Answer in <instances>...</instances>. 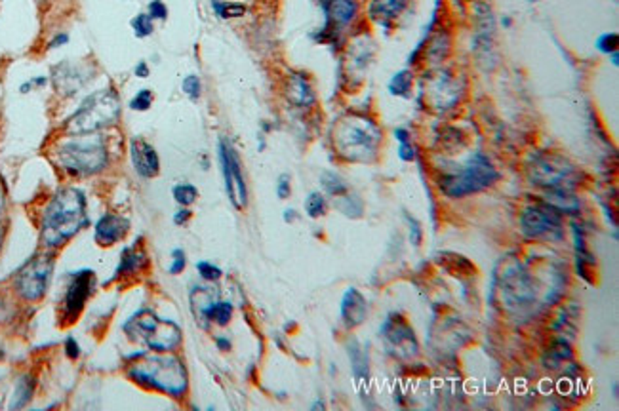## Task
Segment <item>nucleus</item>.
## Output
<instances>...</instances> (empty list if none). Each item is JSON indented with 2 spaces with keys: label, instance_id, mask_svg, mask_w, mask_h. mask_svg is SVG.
I'll return each mask as SVG.
<instances>
[{
  "label": "nucleus",
  "instance_id": "f257e3e1",
  "mask_svg": "<svg viewBox=\"0 0 619 411\" xmlns=\"http://www.w3.org/2000/svg\"><path fill=\"white\" fill-rule=\"evenodd\" d=\"M88 225L86 194L77 187H63L41 214V244L44 250H58L75 239Z\"/></svg>",
  "mask_w": 619,
  "mask_h": 411
},
{
  "label": "nucleus",
  "instance_id": "f03ea898",
  "mask_svg": "<svg viewBox=\"0 0 619 411\" xmlns=\"http://www.w3.org/2000/svg\"><path fill=\"white\" fill-rule=\"evenodd\" d=\"M52 160L71 177L82 179L102 173L109 166V147L105 137L99 133L88 136H67L55 141Z\"/></svg>",
  "mask_w": 619,
  "mask_h": 411
},
{
  "label": "nucleus",
  "instance_id": "7ed1b4c3",
  "mask_svg": "<svg viewBox=\"0 0 619 411\" xmlns=\"http://www.w3.org/2000/svg\"><path fill=\"white\" fill-rule=\"evenodd\" d=\"M128 377L139 387L158 390L172 398H181L189 388V373L178 356H147L131 360Z\"/></svg>",
  "mask_w": 619,
  "mask_h": 411
},
{
  "label": "nucleus",
  "instance_id": "20e7f679",
  "mask_svg": "<svg viewBox=\"0 0 619 411\" xmlns=\"http://www.w3.org/2000/svg\"><path fill=\"white\" fill-rule=\"evenodd\" d=\"M383 133L374 120L362 114H347L333 126L335 153L347 162H372L377 156Z\"/></svg>",
  "mask_w": 619,
  "mask_h": 411
},
{
  "label": "nucleus",
  "instance_id": "39448f33",
  "mask_svg": "<svg viewBox=\"0 0 619 411\" xmlns=\"http://www.w3.org/2000/svg\"><path fill=\"white\" fill-rule=\"evenodd\" d=\"M120 97L113 88L97 89L82 99L75 113L65 120L67 136H88L113 128L120 120Z\"/></svg>",
  "mask_w": 619,
  "mask_h": 411
},
{
  "label": "nucleus",
  "instance_id": "423d86ee",
  "mask_svg": "<svg viewBox=\"0 0 619 411\" xmlns=\"http://www.w3.org/2000/svg\"><path fill=\"white\" fill-rule=\"evenodd\" d=\"M126 335L153 352H170L181 343V328L172 320L158 318L151 310H139L124 324Z\"/></svg>",
  "mask_w": 619,
  "mask_h": 411
},
{
  "label": "nucleus",
  "instance_id": "0eeeda50",
  "mask_svg": "<svg viewBox=\"0 0 619 411\" xmlns=\"http://www.w3.org/2000/svg\"><path fill=\"white\" fill-rule=\"evenodd\" d=\"M500 179L490 158L483 153H475L458 172H452L441 179V191L450 198H461L473 192H480L492 187Z\"/></svg>",
  "mask_w": 619,
  "mask_h": 411
},
{
  "label": "nucleus",
  "instance_id": "6e6552de",
  "mask_svg": "<svg viewBox=\"0 0 619 411\" xmlns=\"http://www.w3.org/2000/svg\"><path fill=\"white\" fill-rule=\"evenodd\" d=\"M54 263L52 250L31 257L14 276V292L18 293V297L27 303L41 301L46 295L50 280H52Z\"/></svg>",
  "mask_w": 619,
  "mask_h": 411
},
{
  "label": "nucleus",
  "instance_id": "1a4fd4ad",
  "mask_svg": "<svg viewBox=\"0 0 619 411\" xmlns=\"http://www.w3.org/2000/svg\"><path fill=\"white\" fill-rule=\"evenodd\" d=\"M530 179L534 181V185L543 187L547 191H556V189L574 191L579 183V172L564 156L556 153H543L532 160Z\"/></svg>",
  "mask_w": 619,
  "mask_h": 411
},
{
  "label": "nucleus",
  "instance_id": "9d476101",
  "mask_svg": "<svg viewBox=\"0 0 619 411\" xmlns=\"http://www.w3.org/2000/svg\"><path fill=\"white\" fill-rule=\"evenodd\" d=\"M501 299L509 309H524L536 301V284L518 263H507L500 274Z\"/></svg>",
  "mask_w": 619,
  "mask_h": 411
},
{
  "label": "nucleus",
  "instance_id": "9b49d317",
  "mask_svg": "<svg viewBox=\"0 0 619 411\" xmlns=\"http://www.w3.org/2000/svg\"><path fill=\"white\" fill-rule=\"evenodd\" d=\"M95 287V274L90 268H82L71 274V280L67 284V290L63 293L60 305V320L63 326L75 324L77 318L82 314L84 305L94 293Z\"/></svg>",
  "mask_w": 619,
  "mask_h": 411
},
{
  "label": "nucleus",
  "instance_id": "f8f14e48",
  "mask_svg": "<svg viewBox=\"0 0 619 411\" xmlns=\"http://www.w3.org/2000/svg\"><path fill=\"white\" fill-rule=\"evenodd\" d=\"M220 164L223 179H225L227 197L235 208L244 209L248 206V187H246L244 173H242V164L235 147L225 139L220 141Z\"/></svg>",
  "mask_w": 619,
  "mask_h": 411
},
{
  "label": "nucleus",
  "instance_id": "ddd939ff",
  "mask_svg": "<svg viewBox=\"0 0 619 411\" xmlns=\"http://www.w3.org/2000/svg\"><path fill=\"white\" fill-rule=\"evenodd\" d=\"M520 226L522 233L528 239H539L543 234L559 233L562 221H560V212L554 209L549 204H534L524 209L520 215Z\"/></svg>",
  "mask_w": 619,
  "mask_h": 411
},
{
  "label": "nucleus",
  "instance_id": "4468645a",
  "mask_svg": "<svg viewBox=\"0 0 619 411\" xmlns=\"http://www.w3.org/2000/svg\"><path fill=\"white\" fill-rule=\"evenodd\" d=\"M130 160L139 177L153 179L161 173V158H158V153L143 137H134L130 141Z\"/></svg>",
  "mask_w": 619,
  "mask_h": 411
},
{
  "label": "nucleus",
  "instance_id": "2eb2a0df",
  "mask_svg": "<svg viewBox=\"0 0 619 411\" xmlns=\"http://www.w3.org/2000/svg\"><path fill=\"white\" fill-rule=\"evenodd\" d=\"M88 80L90 78H86V65H77V63H71V61H63V63L52 69L54 88L65 97L75 96L77 92H80L88 84Z\"/></svg>",
  "mask_w": 619,
  "mask_h": 411
},
{
  "label": "nucleus",
  "instance_id": "dca6fc26",
  "mask_svg": "<svg viewBox=\"0 0 619 411\" xmlns=\"http://www.w3.org/2000/svg\"><path fill=\"white\" fill-rule=\"evenodd\" d=\"M381 334L385 335V339L394 351H399L400 356L417 354V341L416 335H414V329L399 316L387 318V322L383 324V328H381Z\"/></svg>",
  "mask_w": 619,
  "mask_h": 411
},
{
  "label": "nucleus",
  "instance_id": "f3484780",
  "mask_svg": "<svg viewBox=\"0 0 619 411\" xmlns=\"http://www.w3.org/2000/svg\"><path fill=\"white\" fill-rule=\"evenodd\" d=\"M128 231H130V219H126L124 215L103 214L95 223L94 239L99 246L109 248L124 239Z\"/></svg>",
  "mask_w": 619,
  "mask_h": 411
},
{
  "label": "nucleus",
  "instance_id": "a211bd4d",
  "mask_svg": "<svg viewBox=\"0 0 619 411\" xmlns=\"http://www.w3.org/2000/svg\"><path fill=\"white\" fill-rule=\"evenodd\" d=\"M366 314H368V303L366 299L358 290L355 287H349L345 293H343V299H341V318H343V324L347 328H357L360 324L366 320Z\"/></svg>",
  "mask_w": 619,
  "mask_h": 411
},
{
  "label": "nucleus",
  "instance_id": "6ab92c4d",
  "mask_svg": "<svg viewBox=\"0 0 619 411\" xmlns=\"http://www.w3.org/2000/svg\"><path fill=\"white\" fill-rule=\"evenodd\" d=\"M286 97L290 99V103H294L296 107H311L315 103V92H313V86L307 80V77L303 75H292L288 78V84H286Z\"/></svg>",
  "mask_w": 619,
  "mask_h": 411
},
{
  "label": "nucleus",
  "instance_id": "aec40b11",
  "mask_svg": "<svg viewBox=\"0 0 619 411\" xmlns=\"http://www.w3.org/2000/svg\"><path fill=\"white\" fill-rule=\"evenodd\" d=\"M324 10L328 16V25L332 23L333 27H343L357 18L358 6L355 0H326Z\"/></svg>",
  "mask_w": 619,
  "mask_h": 411
},
{
  "label": "nucleus",
  "instance_id": "412c9836",
  "mask_svg": "<svg viewBox=\"0 0 619 411\" xmlns=\"http://www.w3.org/2000/svg\"><path fill=\"white\" fill-rule=\"evenodd\" d=\"M408 4V0H372L370 2V18L380 21V23L387 25L389 21H393L394 18H399L402 10Z\"/></svg>",
  "mask_w": 619,
  "mask_h": 411
},
{
  "label": "nucleus",
  "instance_id": "4be33fe9",
  "mask_svg": "<svg viewBox=\"0 0 619 411\" xmlns=\"http://www.w3.org/2000/svg\"><path fill=\"white\" fill-rule=\"evenodd\" d=\"M147 263H149V257L145 251L137 248H126L120 256V265L114 270V276H130V274L139 273Z\"/></svg>",
  "mask_w": 619,
  "mask_h": 411
},
{
  "label": "nucleus",
  "instance_id": "5701e85b",
  "mask_svg": "<svg viewBox=\"0 0 619 411\" xmlns=\"http://www.w3.org/2000/svg\"><path fill=\"white\" fill-rule=\"evenodd\" d=\"M436 263H441L442 267L450 270L453 276H470L475 274V265L467 259V257L453 253V251H442L436 256Z\"/></svg>",
  "mask_w": 619,
  "mask_h": 411
},
{
  "label": "nucleus",
  "instance_id": "b1692460",
  "mask_svg": "<svg viewBox=\"0 0 619 411\" xmlns=\"http://www.w3.org/2000/svg\"><path fill=\"white\" fill-rule=\"evenodd\" d=\"M35 387H36V381L33 376L25 373V376L19 377L18 381H16V388H14L10 410H21V407H25V405L29 404L31 398H33V394H35Z\"/></svg>",
  "mask_w": 619,
  "mask_h": 411
},
{
  "label": "nucleus",
  "instance_id": "393cba45",
  "mask_svg": "<svg viewBox=\"0 0 619 411\" xmlns=\"http://www.w3.org/2000/svg\"><path fill=\"white\" fill-rule=\"evenodd\" d=\"M545 202L549 206H553L554 209H559L560 214H574L579 209V200L571 191H564V189H556V191H547L545 194Z\"/></svg>",
  "mask_w": 619,
  "mask_h": 411
},
{
  "label": "nucleus",
  "instance_id": "a878e982",
  "mask_svg": "<svg viewBox=\"0 0 619 411\" xmlns=\"http://www.w3.org/2000/svg\"><path fill=\"white\" fill-rule=\"evenodd\" d=\"M349 358H351L352 376H355L358 385H360V383H366V385H368V377H370L368 354L358 346L357 341H352L351 345H349Z\"/></svg>",
  "mask_w": 619,
  "mask_h": 411
},
{
  "label": "nucleus",
  "instance_id": "bb28decb",
  "mask_svg": "<svg viewBox=\"0 0 619 411\" xmlns=\"http://www.w3.org/2000/svg\"><path fill=\"white\" fill-rule=\"evenodd\" d=\"M206 320H212L217 326H227L232 318V305L227 301H214L204 312Z\"/></svg>",
  "mask_w": 619,
  "mask_h": 411
},
{
  "label": "nucleus",
  "instance_id": "cd10ccee",
  "mask_svg": "<svg viewBox=\"0 0 619 411\" xmlns=\"http://www.w3.org/2000/svg\"><path fill=\"white\" fill-rule=\"evenodd\" d=\"M321 185L322 189L330 194V197H341L349 191L345 179L341 177L340 173L335 172H324L321 175Z\"/></svg>",
  "mask_w": 619,
  "mask_h": 411
},
{
  "label": "nucleus",
  "instance_id": "c85d7f7f",
  "mask_svg": "<svg viewBox=\"0 0 619 411\" xmlns=\"http://www.w3.org/2000/svg\"><path fill=\"white\" fill-rule=\"evenodd\" d=\"M172 197L179 206L189 208L190 204L197 202L198 189L195 185H190V183H178V185L172 187Z\"/></svg>",
  "mask_w": 619,
  "mask_h": 411
},
{
  "label": "nucleus",
  "instance_id": "c756f323",
  "mask_svg": "<svg viewBox=\"0 0 619 411\" xmlns=\"http://www.w3.org/2000/svg\"><path fill=\"white\" fill-rule=\"evenodd\" d=\"M130 27L137 38H147V36L153 35V31H155V21L151 19V16L147 12L137 13L136 18L130 21Z\"/></svg>",
  "mask_w": 619,
  "mask_h": 411
},
{
  "label": "nucleus",
  "instance_id": "7c9ffc66",
  "mask_svg": "<svg viewBox=\"0 0 619 411\" xmlns=\"http://www.w3.org/2000/svg\"><path fill=\"white\" fill-rule=\"evenodd\" d=\"M328 209V202L326 198H324V194L318 191L311 192L309 197L305 198V212H307V215L309 217H321V215L326 214Z\"/></svg>",
  "mask_w": 619,
  "mask_h": 411
},
{
  "label": "nucleus",
  "instance_id": "2f4dec72",
  "mask_svg": "<svg viewBox=\"0 0 619 411\" xmlns=\"http://www.w3.org/2000/svg\"><path fill=\"white\" fill-rule=\"evenodd\" d=\"M411 88V72L410 71H399L391 78L389 82V92L393 96H408V92Z\"/></svg>",
  "mask_w": 619,
  "mask_h": 411
},
{
  "label": "nucleus",
  "instance_id": "473e14b6",
  "mask_svg": "<svg viewBox=\"0 0 619 411\" xmlns=\"http://www.w3.org/2000/svg\"><path fill=\"white\" fill-rule=\"evenodd\" d=\"M214 10L223 19L242 18L246 13L244 4H237V2H217V0H214Z\"/></svg>",
  "mask_w": 619,
  "mask_h": 411
},
{
  "label": "nucleus",
  "instance_id": "72a5a7b5",
  "mask_svg": "<svg viewBox=\"0 0 619 411\" xmlns=\"http://www.w3.org/2000/svg\"><path fill=\"white\" fill-rule=\"evenodd\" d=\"M128 105H130L131 111H137V113H145V111H149L151 105H153V92L147 88L139 89L136 96L131 97Z\"/></svg>",
  "mask_w": 619,
  "mask_h": 411
},
{
  "label": "nucleus",
  "instance_id": "f704fd0d",
  "mask_svg": "<svg viewBox=\"0 0 619 411\" xmlns=\"http://www.w3.org/2000/svg\"><path fill=\"white\" fill-rule=\"evenodd\" d=\"M181 89H183V94L189 99L197 102L198 97L203 96V82H200V78L197 75H187L183 78V82H181Z\"/></svg>",
  "mask_w": 619,
  "mask_h": 411
},
{
  "label": "nucleus",
  "instance_id": "c9c22d12",
  "mask_svg": "<svg viewBox=\"0 0 619 411\" xmlns=\"http://www.w3.org/2000/svg\"><path fill=\"white\" fill-rule=\"evenodd\" d=\"M197 270H198V274L203 276L204 280H208V282L220 280L221 274H223L221 273L220 267H215L214 263H208V261L197 263Z\"/></svg>",
  "mask_w": 619,
  "mask_h": 411
},
{
  "label": "nucleus",
  "instance_id": "e433bc0d",
  "mask_svg": "<svg viewBox=\"0 0 619 411\" xmlns=\"http://www.w3.org/2000/svg\"><path fill=\"white\" fill-rule=\"evenodd\" d=\"M147 13H149L153 21H166L168 8L162 0H151L147 4Z\"/></svg>",
  "mask_w": 619,
  "mask_h": 411
},
{
  "label": "nucleus",
  "instance_id": "4c0bfd02",
  "mask_svg": "<svg viewBox=\"0 0 619 411\" xmlns=\"http://www.w3.org/2000/svg\"><path fill=\"white\" fill-rule=\"evenodd\" d=\"M596 48L601 50L602 54H612L618 50V35L615 33H606L596 40Z\"/></svg>",
  "mask_w": 619,
  "mask_h": 411
},
{
  "label": "nucleus",
  "instance_id": "58836bf2",
  "mask_svg": "<svg viewBox=\"0 0 619 411\" xmlns=\"http://www.w3.org/2000/svg\"><path fill=\"white\" fill-rule=\"evenodd\" d=\"M290 194H292V177L288 173H280L276 181V197L280 200H286Z\"/></svg>",
  "mask_w": 619,
  "mask_h": 411
},
{
  "label": "nucleus",
  "instance_id": "ea45409f",
  "mask_svg": "<svg viewBox=\"0 0 619 411\" xmlns=\"http://www.w3.org/2000/svg\"><path fill=\"white\" fill-rule=\"evenodd\" d=\"M185 265H187V257H185V251L181 250V248L173 250L172 251V265H170V268H168V273L170 274L183 273Z\"/></svg>",
  "mask_w": 619,
  "mask_h": 411
},
{
  "label": "nucleus",
  "instance_id": "a19ab883",
  "mask_svg": "<svg viewBox=\"0 0 619 411\" xmlns=\"http://www.w3.org/2000/svg\"><path fill=\"white\" fill-rule=\"evenodd\" d=\"M4 212H6V187H4V181L0 177V246H2V240H4Z\"/></svg>",
  "mask_w": 619,
  "mask_h": 411
},
{
  "label": "nucleus",
  "instance_id": "79ce46f5",
  "mask_svg": "<svg viewBox=\"0 0 619 411\" xmlns=\"http://www.w3.org/2000/svg\"><path fill=\"white\" fill-rule=\"evenodd\" d=\"M46 84H48L46 77H35L31 78V80H27V82L21 84V86H19V92H21V94H29L31 89L42 88V86H46Z\"/></svg>",
  "mask_w": 619,
  "mask_h": 411
},
{
  "label": "nucleus",
  "instance_id": "37998d69",
  "mask_svg": "<svg viewBox=\"0 0 619 411\" xmlns=\"http://www.w3.org/2000/svg\"><path fill=\"white\" fill-rule=\"evenodd\" d=\"M65 354L67 358H71V360H77V358L80 356V346H78L75 337H67L65 339Z\"/></svg>",
  "mask_w": 619,
  "mask_h": 411
},
{
  "label": "nucleus",
  "instance_id": "c03bdc74",
  "mask_svg": "<svg viewBox=\"0 0 619 411\" xmlns=\"http://www.w3.org/2000/svg\"><path fill=\"white\" fill-rule=\"evenodd\" d=\"M399 156H400V160H404V162H411V160H414V158H416V149L411 147L410 141H406V143H400Z\"/></svg>",
  "mask_w": 619,
  "mask_h": 411
},
{
  "label": "nucleus",
  "instance_id": "a18cd8bd",
  "mask_svg": "<svg viewBox=\"0 0 619 411\" xmlns=\"http://www.w3.org/2000/svg\"><path fill=\"white\" fill-rule=\"evenodd\" d=\"M410 240L414 246H419L421 242V229H419V223L416 219H410Z\"/></svg>",
  "mask_w": 619,
  "mask_h": 411
},
{
  "label": "nucleus",
  "instance_id": "49530a36",
  "mask_svg": "<svg viewBox=\"0 0 619 411\" xmlns=\"http://www.w3.org/2000/svg\"><path fill=\"white\" fill-rule=\"evenodd\" d=\"M190 215H193V212H190L189 208L178 209L176 215H173V223H176V225H185V223L190 219Z\"/></svg>",
  "mask_w": 619,
  "mask_h": 411
},
{
  "label": "nucleus",
  "instance_id": "de8ad7c7",
  "mask_svg": "<svg viewBox=\"0 0 619 411\" xmlns=\"http://www.w3.org/2000/svg\"><path fill=\"white\" fill-rule=\"evenodd\" d=\"M67 42H69V35L67 33H58L52 40L48 42V48H61V46H65Z\"/></svg>",
  "mask_w": 619,
  "mask_h": 411
},
{
  "label": "nucleus",
  "instance_id": "09e8293b",
  "mask_svg": "<svg viewBox=\"0 0 619 411\" xmlns=\"http://www.w3.org/2000/svg\"><path fill=\"white\" fill-rule=\"evenodd\" d=\"M134 72H136L137 78H147L149 77V65H147V61H139L136 65V69H134Z\"/></svg>",
  "mask_w": 619,
  "mask_h": 411
},
{
  "label": "nucleus",
  "instance_id": "8fccbe9b",
  "mask_svg": "<svg viewBox=\"0 0 619 411\" xmlns=\"http://www.w3.org/2000/svg\"><path fill=\"white\" fill-rule=\"evenodd\" d=\"M394 137L399 139L400 143H406V141H410V133L404 130V128H397L394 130Z\"/></svg>",
  "mask_w": 619,
  "mask_h": 411
},
{
  "label": "nucleus",
  "instance_id": "3c124183",
  "mask_svg": "<svg viewBox=\"0 0 619 411\" xmlns=\"http://www.w3.org/2000/svg\"><path fill=\"white\" fill-rule=\"evenodd\" d=\"M215 345L220 346V351H231V341L227 337H215Z\"/></svg>",
  "mask_w": 619,
  "mask_h": 411
},
{
  "label": "nucleus",
  "instance_id": "603ef678",
  "mask_svg": "<svg viewBox=\"0 0 619 411\" xmlns=\"http://www.w3.org/2000/svg\"><path fill=\"white\" fill-rule=\"evenodd\" d=\"M6 318V301H4V297L0 295V322Z\"/></svg>",
  "mask_w": 619,
  "mask_h": 411
},
{
  "label": "nucleus",
  "instance_id": "864d4df0",
  "mask_svg": "<svg viewBox=\"0 0 619 411\" xmlns=\"http://www.w3.org/2000/svg\"><path fill=\"white\" fill-rule=\"evenodd\" d=\"M296 219V209H286L284 212V221L286 223H292Z\"/></svg>",
  "mask_w": 619,
  "mask_h": 411
},
{
  "label": "nucleus",
  "instance_id": "5fc2aeb1",
  "mask_svg": "<svg viewBox=\"0 0 619 411\" xmlns=\"http://www.w3.org/2000/svg\"><path fill=\"white\" fill-rule=\"evenodd\" d=\"M4 356H6V351H4V346L0 345V360H2Z\"/></svg>",
  "mask_w": 619,
  "mask_h": 411
},
{
  "label": "nucleus",
  "instance_id": "6e6d98bb",
  "mask_svg": "<svg viewBox=\"0 0 619 411\" xmlns=\"http://www.w3.org/2000/svg\"><path fill=\"white\" fill-rule=\"evenodd\" d=\"M36 2H38V4H42V2H50V0H36Z\"/></svg>",
  "mask_w": 619,
  "mask_h": 411
}]
</instances>
